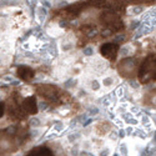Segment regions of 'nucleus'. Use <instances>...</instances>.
Here are the masks:
<instances>
[{
    "label": "nucleus",
    "mask_w": 156,
    "mask_h": 156,
    "mask_svg": "<svg viewBox=\"0 0 156 156\" xmlns=\"http://www.w3.org/2000/svg\"><path fill=\"white\" fill-rule=\"evenodd\" d=\"M137 80L142 85L156 80V55L146 56L137 69Z\"/></svg>",
    "instance_id": "f257e3e1"
},
{
    "label": "nucleus",
    "mask_w": 156,
    "mask_h": 156,
    "mask_svg": "<svg viewBox=\"0 0 156 156\" xmlns=\"http://www.w3.org/2000/svg\"><path fill=\"white\" fill-rule=\"evenodd\" d=\"M100 19L105 26L111 29L112 31H121L124 29V24L121 21L120 16L112 10H105Z\"/></svg>",
    "instance_id": "f03ea898"
},
{
    "label": "nucleus",
    "mask_w": 156,
    "mask_h": 156,
    "mask_svg": "<svg viewBox=\"0 0 156 156\" xmlns=\"http://www.w3.org/2000/svg\"><path fill=\"white\" fill-rule=\"evenodd\" d=\"M117 69H119V73L124 78L132 79L137 75V69H139L137 61L134 58H125L119 62Z\"/></svg>",
    "instance_id": "7ed1b4c3"
},
{
    "label": "nucleus",
    "mask_w": 156,
    "mask_h": 156,
    "mask_svg": "<svg viewBox=\"0 0 156 156\" xmlns=\"http://www.w3.org/2000/svg\"><path fill=\"white\" fill-rule=\"evenodd\" d=\"M100 53L106 60L109 61H115L119 54V44L116 43H105L104 45H101Z\"/></svg>",
    "instance_id": "20e7f679"
},
{
    "label": "nucleus",
    "mask_w": 156,
    "mask_h": 156,
    "mask_svg": "<svg viewBox=\"0 0 156 156\" xmlns=\"http://www.w3.org/2000/svg\"><path fill=\"white\" fill-rule=\"evenodd\" d=\"M39 92L43 98L48 99L50 101H55L58 99L59 89L55 86H51V85H41V86H39Z\"/></svg>",
    "instance_id": "39448f33"
},
{
    "label": "nucleus",
    "mask_w": 156,
    "mask_h": 156,
    "mask_svg": "<svg viewBox=\"0 0 156 156\" xmlns=\"http://www.w3.org/2000/svg\"><path fill=\"white\" fill-rule=\"evenodd\" d=\"M21 106L28 115H34V114L37 112V103H36V99L34 98V96H29V98L24 99Z\"/></svg>",
    "instance_id": "423d86ee"
},
{
    "label": "nucleus",
    "mask_w": 156,
    "mask_h": 156,
    "mask_svg": "<svg viewBox=\"0 0 156 156\" xmlns=\"http://www.w3.org/2000/svg\"><path fill=\"white\" fill-rule=\"evenodd\" d=\"M16 75H18L19 79L24 80V81H31L34 76H35V73H34V70L29 66H20V67H18Z\"/></svg>",
    "instance_id": "0eeeda50"
},
{
    "label": "nucleus",
    "mask_w": 156,
    "mask_h": 156,
    "mask_svg": "<svg viewBox=\"0 0 156 156\" xmlns=\"http://www.w3.org/2000/svg\"><path fill=\"white\" fill-rule=\"evenodd\" d=\"M28 156H53V153L48 147H37V149H34Z\"/></svg>",
    "instance_id": "6e6552de"
},
{
    "label": "nucleus",
    "mask_w": 156,
    "mask_h": 156,
    "mask_svg": "<svg viewBox=\"0 0 156 156\" xmlns=\"http://www.w3.org/2000/svg\"><path fill=\"white\" fill-rule=\"evenodd\" d=\"M146 104L150 105L151 107H156V89L150 91L146 96Z\"/></svg>",
    "instance_id": "1a4fd4ad"
},
{
    "label": "nucleus",
    "mask_w": 156,
    "mask_h": 156,
    "mask_svg": "<svg viewBox=\"0 0 156 156\" xmlns=\"http://www.w3.org/2000/svg\"><path fill=\"white\" fill-rule=\"evenodd\" d=\"M4 112H5V107H4V104L0 103V117H3Z\"/></svg>",
    "instance_id": "9d476101"
}]
</instances>
